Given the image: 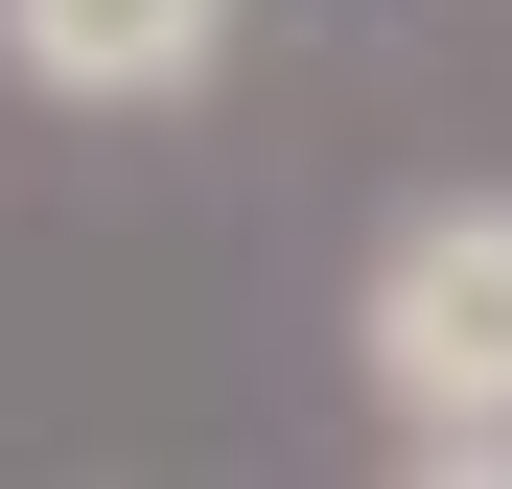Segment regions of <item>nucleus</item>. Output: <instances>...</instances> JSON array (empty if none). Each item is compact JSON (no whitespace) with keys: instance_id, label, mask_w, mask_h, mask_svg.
Listing matches in <instances>:
<instances>
[{"instance_id":"1","label":"nucleus","mask_w":512,"mask_h":489,"mask_svg":"<svg viewBox=\"0 0 512 489\" xmlns=\"http://www.w3.org/2000/svg\"><path fill=\"white\" fill-rule=\"evenodd\" d=\"M350 373L396 443H512V187H419L350 280Z\"/></svg>"},{"instance_id":"2","label":"nucleus","mask_w":512,"mask_h":489,"mask_svg":"<svg viewBox=\"0 0 512 489\" xmlns=\"http://www.w3.org/2000/svg\"><path fill=\"white\" fill-rule=\"evenodd\" d=\"M233 70V0H0V94L47 117H187Z\"/></svg>"},{"instance_id":"3","label":"nucleus","mask_w":512,"mask_h":489,"mask_svg":"<svg viewBox=\"0 0 512 489\" xmlns=\"http://www.w3.org/2000/svg\"><path fill=\"white\" fill-rule=\"evenodd\" d=\"M373 489H512V443H396Z\"/></svg>"}]
</instances>
